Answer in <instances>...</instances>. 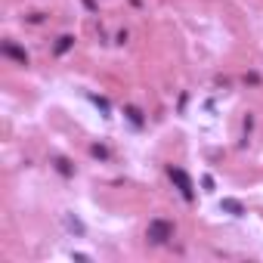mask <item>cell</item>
<instances>
[{
    "label": "cell",
    "instance_id": "obj_1",
    "mask_svg": "<svg viewBox=\"0 0 263 263\" xmlns=\"http://www.w3.org/2000/svg\"><path fill=\"white\" fill-rule=\"evenodd\" d=\"M146 235H149L155 245H164L167 238H174V223H167V220H152Z\"/></svg>",
    "mask_w": 263,
    "mask_h": 263
},
{
    "label": "cell",
    "instance_id": "obj_2",
    "mask_svg": "<svg viewBox=\"0 0 263 263\" xmlns=\"http://www.w3.org/2000/svg\"><path fill=\"white\" fill-rule=\"evenodd\" d=\"M171 180L177 183V189H180V195H183L186 201H192V195H195V189H192V180H189V174H186V171H180V167H177V171L171 167Z\"/></svg>",
    "mask_w": 263,
    "mask_h": 263
},
{
    "label": "cell",
    "instance_id": "obj_3",
    "mask_svg": "<svg viewBox=\"0 0 263 263\" xmlns=\"http://www.w3.org/2000/svg\"><path fill=\"white\" fill-rule=\"evenodd\" d=\"M220 208H223V211H229V214H235V217H238V214H245L241 201H235V198H223V201H220Z\"/></svg>",
    "mask_w": 263,
    "mask_h": 263
},
{
    "label": "cell",
    "instance_id": "obj_4",
    "mask_svg": "<svg viewBox=\"0 0 263 263\" xmlns=\"http://www.w3.org/2000/svg\"><path fill=\"white\" fill-rule=\"evenodd\" d=\"M4 53H7V56H13V59H16V62H22V65H25V62H28V56H25V53H22V50H16V47H13V44H4Z\"/></svg>",
    "mask_w": 263,
    "mask_h": 263
},
{
    "label": "cell",
    "instance_id": "obj_5",
    "mask_svg": "<svg viewBox=\"0 0 263 263\" xmlns=\"http://www.w3.org/2000/svg\"><path fill=\"white\" fill-rule=\"evenodd\" d=\"M65 226H68V229H71V232H78V235H81V232H84V226H81V223H78V220H74V217H71V214H68V217H65Z\"/></svg>",
    "mask_w": 263,
    "mask_h": 263
},
{
    "label": "cell",
    "instance_id": "obj_6",
    "mask_svg": "<svg viewBox=\"0 0 263 263\" xmlns=\"http://www.w3.org/2000/svg\"><path fill=\"white\" fill-rule=\"evenodd\" d=\"M71 47V37H59V47H56V53H65Z\"/></svg>",
    "mask_w": 263,
    "mask_h": 263
},
{
    "label": "cell",
    "instance_id": "obj_7",
    "mask_svg": "<svg viewBox=\"0 0 263 263\" xmlns=\"http://www.w3.org/2000/svg\"><path fill=\"white\" fill-rule=\"evenodd\" d=\"M127 115H130V121H134V124H140V121H143V118H140V111H137V108H127Z\"/></svg>",
    "mask_w": 263,
    "mask_h": 263
}]
</instances>
